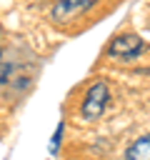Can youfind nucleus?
Here are the masks:
<instances>
[{"instance_id": "f03ea898", "label": "nucleus", "mask_w": 150, "mask_h": 160, "mask_svg": "<svg viewBox=\"0 0 150 160\" xmlns=\"http://www.w3.org/2000/svg\"><path fill=\"white\" fill-rule=\"evenodd\" d=\"M145 50V42L135 35H120L108 45V55L110 58H120V60H132Z\"/></svg>"}, {"instance_id": "f257e3e1", "label": "nucleus", "mask_w": 150, "mask_h": 160, "mask_svg": "<svg viewBox=\"0 0 150 160\" xmlns=\"http://www.w3.org/2000/svg\"><path fill=\"white\" fill-rule=\"evenodd\" d=\"M105 105H108V85L102 80H98V82L90 85V90H88V95L82 100L80 112H82L85 120H98L105 112Z\"/></svg>"}, {"instance_id": "7ed1b4c3", "label": "nucleus", "mask_w": 150, "mask_h": 160, "mask_svg": "<svg viewBox=\"0 0 150 160\" xmlns=\"http://www.w3.org/2000/svg\"><path fill=\"white\" fill-rule=\"evenodd\" d=\"M92 5H95V0H58V2L52 5L50 15H52L55 22H65V20L85 12V10L92 8Z\"/></svg>"}, {"instance_id": "20e7f679", "label": "nucleus", "mask_w": 150, "mask_h": 160, "mask_svg": "<svg viewBox=\"0 0 150 160\" xmlns=\"http://www.w3.org/2000/svg\"><path fill=\"white\" fill-rule=\"evenodd\" d=\"M125 160H150V135L138 138V140L125 150Z\"/></svg>"}, {"instance_id": "39448f33", "label": "nucleus", "mask_w": 150, "mask_h": 160, "mask_svg": "<svg viewBox=\"0 0 150 160\" xmlns=\"http://www.w3.org/2000/svg\"><path fill=\"white\" fill-rule=\"evenodd\" d=\"M60 135H62V122L58 125V130H55V138H52V145H50V152H55L58 150V142H60Z\"/></svg>"}]
</instances>
